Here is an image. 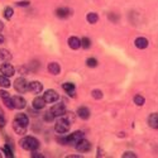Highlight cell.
Segmentation results:
<instances>
[{"label":"cell","mask_w":158,"mask_h":158,"mask_svg":"<svg viewBox=\"0 0 158 158\" xmlns=\"http://www.w3.org/2000/svg\"><path fill=\"white\" fill-rule=\"evenodd\" d=\"M19 144L25 151H35L39 147V142L34 137H24L23 139H20Z\"/></svg>","instance_id":"obj_1"},{"label":"cell","mask_w":158,"mask_h":158,"mask_svg":"<svg viewBox=\"0 0 158 158\" xmlns=\"http://www.w3.org/2000/svg\"><path fill=\"white\" fill-rule=\"evenodd\" d=\"M70 128H71V122L67 119V118H60L55 124V130L60 134L67 133L70 130Z\"/></svg>","instance_id":"obj_2"},{"label":"cell","mask_w":158,"mask_h":158,"mask_svg":"<svg viewBox=\"0 0 158 158\" xmlns=\"http://www.w3.org/2000/svg\"><path fill=\"white\" fill-rule=\"evenodd\" d=\"M84 138V133L82 131H75V133L70 134L69 137L64 138H58V142L62 144H76L77 142H80Z\"/></svg>","instance_id":"obj_3"},{"label":"cell","mask_w":158,"mask_h":158,"mask_svg":"<svg viewBox=\"0 0 158 158\" xmlns=\"http://www.w3.org/2000/svg\"><path fill=\"white\" fill-rule=\"evenodd\" d=\"M14 89L18 91V93L23 94V93H27V90H29V84L27 82V80L23 77H19L15 80L14 82Z\"/></svg>","instance_id":"obj_4"},{"label":"cell","mask_w":158,"mask_h":158,"mask_svg":"<svg viewBox=\"0 0 158 158\" xmlns=\"http://www.w3.org/2000/svg\"><path fill=\"white\" fill-rule=\"evenodd\" d=\"M51 113L53 114L55 116H63L66 114V106H64V104L58 102V104L53 105V106L51 108Z\"/></svg>","instance_id":"obj_5"},{"label":"cell","mask_w":158,"mask_h":158,"mask_svg":"<svg viewBox=\"0 0 158 158\" xmlns=\"http://www.w3.org/2000/svg\"><path fill=\"white\" fill-rule=\"evenodd\" d=\"M76 149L78 151V152H81V153H85V152H89L90 149H91V144H90V142H87V140H85L84 138L80 140V142H77L76 144Z\"/></svg>","instance_id":"obj_6"},{"label":"cell","mask_w":158,"mask_h":158,"mask_svg":"<svg viewBox=\"0 0 158 158\" xmlns=\"http://www.w3.org/2000/svg\"><path fill=\"white\" fill-rule=\"evenodd\" d=\"M46 102H56L58 99H60V95L56 93L55 90H47L44 95H43Z\"/></svg>","instance_id":"obj_7"},{"label":"cell","mask_w":158,"mask_h":158,"mask_svg":"<svg viewBox=\"0 0 158 158\" xmlns=\"http://www.w3.org/2000/svg\"><path fill=\"white\" fill-rule=\"evenodd\" d=\"M0 72H2V75L6 76V77H10V76L14 75L15 70L10 63H3L2 66H0Z\"/></svg>","instance_id":"obj_8"},{"label":"cell","mask_w":158,"mask_h":158,"mask_svg":"<svg viewBox=\"0 0 158 158\" xmlns=\"http://www.w3.org/2000/svg\"><path fill=\"white\" fill-rule=\"evenodd\" d=\"M0 98L3 99V101H4V104L8 106V109H14V105H13L11 98H10V95L6 93L5 90H2V91H0Z\"/></svg>","instance_id":"obj_9"},{"label":"cell","mask_w":158,"mask_h":158,"mask_svg":"<svg viewBox=\"0 0 158 158\" xmlns=\"http://www.w3.org/2000/svg\"><path fill=\"white\" fill-rule=\"evenodd\" d=\"M11 101H13L14 108H17V109H23V108H25V105H27V101H25L22 96H13Z\"/></svg>","instance_id":"obj_10"},{"label":"cell","mask_w":158,"mask_h":158,"mask_svg":"<svg viewBox=\"0 0 158 158\" xmlns=\"http://www.w3.org/2000/svg\"><path fill=\"white\" fill-rule=\"evenodd\" d=\"M13 128L17 131V134H25L27 133V129H28L27 125H23L17 120H14V123H13Z\"/></svg>","instance_id":"obj_11"},{"label":"cell","mask_w":158,"mask_h":158,"mask_svg":"<svg viewBox=\"0 0 158 158\" xmlns=\"http://www.w3.org/2000/svg\"><path fill=\"white\" fill-rule=\"evenodd\" d=\"M46 100H44V98H35L34 100H33V108L34 109H37V110H41V109H43L44 106H46Z\"/></svg>","instance_id":"obj_12"},{"label":"cell","mask_w":158,"mask_h":158,"mask_svg":"<svg viewBox=\"0 0 158 158\" xmlns=\"http://www.w3.org/2000/svg\"><path fill=\"white\" fill-rule=\"evenodd\" d=\"M148 124L153 129H158V113H153L148 116Z\"/></svg>","instance_id":"obj_13"},{"label":"cell","mask_w":158,"mask_h":158,"mask_svg":"<svg viewBox=\"0 0 158 158\" xmlns=\"http://www.w3.org/2000/svg\"><path fill=\"white\" fill-rule=\"evenodd\" d=\"M29 90L32 91L33 94H39L43 90V86H42L41 82H38V81H32L29 84Z\"/></svg>","instance_id":"obj_14"},{"label":"cell","mask_w":158,"mask_h":158,"mask_svg":"<svg viewBox=\"0 0 158 158\" xmlns=\"http://www.w3.org/2000/svg\"><path fill=\"white\" fill-rule=\"evenodd\" d=\"M135 47L139 48V49H144V48H147L148 47V39L147 38H143V37H139L135 39V42H134Z\"/></svg>","instance_id":"obj_15"},{"label":"cell","mask_w":158,"mask_h":158,"mask_svg":"<svg viewBox=\"0 0 158 158\" xmlns=\"http://www.w3.org/2000/svg\"><path fill=\"white\" fill-rule=\"evenodd\" d=\"M69 46H70V48H72V49L80 48V47H81V39H78L77 37H70V39H69Z\"/></svg>","instance_id":"obj_16"},{"label":"cell","mask_w":158,"mask_h":158,"mask_svg":"<svg viewBox=\"0 0 158 158\" xmlns=\"http://www.w3.org/2000/svg\"><path fill=\"white\" fill-rule=\"evenodd\" d=\"M77 115L80 116L81 119L86 120V119L90 118V110L87 108H85V106H81V108H78V110H77Z\"/></svg>","instance_id":"obj_17"},{"label":"cell","mask_w":158,"mask_h":158,"mask_svg":"<svg viewBox=\"0 0 158 158\" xmlns=\"http://www.w3.org/2000/svg\"><path fill=\"white\" fill-rule=\"evenodd\" d=\"M48 71L52 73V75H58L61 72V67L57 62H51L48 64Z\"/></svg>","instance_id":"obj_18"},{"label":"cell","mask_w":158,"mask_h":158,"mask_svg":"<svg viewBox=\"0 0 158 158\" xmlns=\"http://www.w3.org/2000/svg\"><path fill=\"white\" fill-rule=\"evenodd\" d=\"M62 87H63V90L67 93L70 96H75V85L73 84H71V82H64L63 85H62Z\"/></svg>","instance_id":"obj_19"},{"label":"cell","mask_w":158,"mask_h":158,"mask_svg":"<svg viewBox=\"0 0 158 158\" xmlns=\"http://www.w3.org/2000/svg\"><path fill=\"white\" fill-rule=\"evenodd\" d=\"M14 120L19 122V123L23 124V125H27V127H28V124H29V119H28V116L25 115V114H17V116H15Z\"/></svg>","instance_id":"obj_20"},{"label":"cell","mask_w":158,"mask_h":158,"mask_svg":"<svg viewBox=\"0 0 158 158\" xmlns=\"http://www.w3.org/2000/svg\"><path fill=\"white\" fill-rule=\"evenodd\" d=\"M56 15L60 18H67L70 15V10L66 9V8H60L56 10Z\"/></svg>","instance_id":"obj_21"},{"label":"cell","mask_w":158,"mask_h":158,"mask_svg":"<svg viewBox=\"0 0 158 158\" xmlns=\"http://www.w3.org/2000/svg\"><path fill=\"white\" fill-rule=\"evenodd\" d=\"M98 20H99V15L96 13H89L87 14V22L90 24H95V23H98Z\"/></svg>","instance_id":"obj_22"},{"label":"cell","mask_w":158,"mask_h":158,"mask_svg":"<svg viewBox=\"0 0 158 158\" xmlns=\"http://www.w3.org/2000/svg\"><path fill=\"white\" fill-rule=\"evenodd\" d=\"M10 58H11V55L6 49H0V60L5 62V61H9Z\"/></svg>","instance_id":"obj_23"},{"label":"cell","mask_w":158,"mask_h":158,"mask_svg":"<svg viewBox=\"0 0 158 158\" xmlns=\"http://www.w3.org/2000/svg\"><path fill=\"white\" fill-rule=\"evenodd\" d=\"M0 86H2V87H6V89L10 86V82L8 80V77L4 76V75H0Z\"/></svg>","instance_id":"obj_24"},{"label":"cell","mask_w":158,"mask_h":158,"mask_svg":"<svg viewBox=\"0 0 158 158\" xmlns=\"http://www.w3.org/2000/svg\"><path fill=\"white\" fill-rule=\"evenodd\" d=\"M13 13H14V11H13V9H11L10 6H6V8L4 9V17H5L6 19H10V18L13 17Z\"/></svg>","instance_id":"obj_25"},{"label":"cell","mask_w":158,"mask_h":158,"mask_svg":"<svg viewBox=\"0 0 158 158\" xmlns=\"http://www.w3.org/2000/svg\"><path fill=\"white\" fill-rule=\"evenodd\" d=\"M90 46H91V42H90V39L87 37H85V38L81 39V47H84L85 49H87V48H90Z\"/></svg>","instance_id":"obj_26"},{"label":"cell","mask_w":158,"mask_h":158,"mask_svg":"<svg viewBox=\"0 0 158 158\" xmlns=\"http://www.w3.org/2000/svg\"><path fill=\"white\" fill-rule=\"evenodd\" d=\"M134 104H135V105H138V106H142V105L144 104V98H143V96H140V95L134 96Z\"/></svg>","instance_id":"obj_27"},{"label":"cell","mask_w":158,"mask_h":158,"mask_svg":"<svg viewBox=\"0 0 158 158\" xmlns=\"http://www.w3.org/2000/svg\"><path fill=\"white\" fill-rule=\"evenodd\" d=\"M91 94H93V98L96 99V100H100L102 98V91L101 90H94Z\"/></svg>","instance_id":"obj_28"},{"label":"cell","mask_w":158,"mask_h":158,"mask_svg":"<svg viewBox=\"0 0 158 158\" xmlns=\"http://www.w3.org/2000/svg\"><path fill=\"white\" fill-rule=\"evenodd\" d=\"M3 151H4V153H5V156L6 157H9V158H13V151L10 149V147L8 146H4V148H3Z\"/></svg>","instance_id":"obj_29"},{"label":"cell","mask_w":158,"mask_h":158,"mask_svg":"<svg viewBox=\"0 0 158 158\" xmlns=\"http://www.w3.org/2000/svg\"><path fill=\"white\" fill-rule=\"evenodd\" d=\"M86 64L89 66V67H96V66H98V61L95 58H89L86 61Z\"/></svg>","instance_id":"obj_30"},{"label":"cell","mask_w":158,"mask_h":158,"mask_svg":"<svg viewBox=\"0 0 158 158\" xmlns=\"http://www.w3.org/2000/svg\"><path fill=\"white\" fill-rule=\"evenodd\" d=\"M5 123H6V119H5V115H4L3 110H2V109H0V128H3V127L5 125Z\"/></svg>","instance_id":"obj_31"},{"label":"cell","mask_w":158,"mask_h":158,"mask_svg":"<svg viewBox=\"0 0 158 158\" xmlns=\"http://www.w3.org/2000/svg\"><path fill=\"white\" fill-rule=\"evenodd\" d=\"M53 118H55V115L51 113V110H49V111H47V113L44 114V120H47V122L53 120Z\"/></svg>","instance_id":"obj_32"},{"label":"cell","mask_w":158,"mask_h":158,"mask_svg":"<svg viewBox=\"0 0 158 158\" xmlns=\"http://www.w3.org/2000/svg\"><path fill=\"white\" fill-rule=\"evenodd\" d=\"M127 157H131V158H137V156L133 153V152H125L123 154V158H127Z\"/></svg>","instance_id":"obj_33"},{"label":"cell","mask_w":158,"mask_h":158,"mask_svg":"<svg viewBox=\"0 0 158 158\" xmlns=\"http://www.w3.org/2000/svg\"><path fill=\"white\" fill-rule=\"evenodd\" d=\"M17 5H18V6H28L29 3H28V2H19V3H17Z\"/></svg>","instance_id":"obj_34"},{"label":"cell","mask_w":158,"mask_h":158,"mask_svg":"<svg viewBox=\"0 0 158 158\" xmlns=\"http://www.w3.org/2000/svg\"><path fill=\"white\" fill-rule=\"evenodd\" d=\"M32 158H43V156H42V154H39V153L33 152V153H32Z\"/></svg>","instance_id":"obj_35"},{"label":"cell","mask_w":158,"mask_h":158,"mask_svg":"<svg viewBox=\"0 0 158 158\" xmlns=\"http://www.w3.org/2000/svg\"><path fill=\"white\" fill-rule=\"evenodd\" d=\"M110 19H111V20H118V19H119V17H115V15L110 14Z\"/></svg>","instance_id":"obj_36"},{"label":"cell","mask_w":158,"mask_h":158,"mask_svg":"<svg viewBox=\"0 0 158 158\" xmlns=\"http://www.w3.org/2000/svg\"><path fill=\"white\" fill-rule=\"evenodd\" d=\"M3 42H4V37H3L2 34H0V44H2Z\"/></svg>","instance_id":"obj_37"},{"label":"cell","mask_w":158,"mask_h":158,"mask_svg":"<svg viewBox=\"0 0 158 158\" xmlns=\"http://www.w3.org/2000/svg\"><path fill=\"white\" fill-rule=\"evenodd\" d=\"M3 28H4V24H3L2 22H0V32H2V31H3Z\"/></svg>","instance_id":"obj_38"},{"label":"cell","mask_w":158,"mask_h":158,"mask_svg":"<svg viewBox=\"0 0 158 158\" xmlns=\"http://www.w3.org/2000/svg\"><path fill=\"white\" fill-rule=\"evenodd\" d=\"M0 157H2V154H0Z\"/></svg>","instance_id":"obj_39"}]
</instances>
